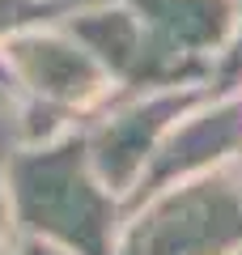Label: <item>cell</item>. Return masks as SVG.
<instances>
[{
	"label": "cell",
	"instance_id": "1",
	"mask_svg": "<svg viewBox=\"0 0 242 255\" xmlns=\"http://www.w3.org/2000/svg\"><path fill=\"white\" fill-rule=\"evenodd\" d=\"M4 196L17 238H43L68 255H115L123 204L90 170L81 124L34 145L9 140Z\"/></svg>",
	"mask_w": 242,
	"mask_h": 255
},
{
	"label": "cell",
	"instance_id": "2",
	"mask_svg": "<svg viewBox=\"0 0 242 255\" xmlns=\"http://www.w3.org/2000/svg\"><path fill=\"white\" fill-rule=\"evenodd\" d=\"M0 77L9 90V136L17 145L60 136L111 98V77L60 26V17L4 38Z\"/></svg>",
	"mask_w": 242,
	"mask_h": 255
},
{
	"label": "cell",
	"instance_id": "3",
	"mask_svg": "<svg viewBox=\"0 0 242 255\" xmlns=\"http://www.w3.org/2000/svg\"><path fill=\"white\" fill-rule=\"evenodd\" d=\"M242 174L234 162L191 174L123 209L115 255H238Z\"/></svg>",
	"mask_w": 242,
	"mask_h": 255
},
{
	"label": "cell",
	"instance_id": "4",
	"mask_svg": "<svg viewBox=\"0 0 242 255\" xmlns=\"http://www.w3.org/2000/svg\"><path fill=\"white\" fill-rule=\"evenodd\" d=\"M60 26L102 64V73L111 77V94L208 85V73H213V64L170 51L119 0H81L60 17Z\"/></svg>",
	"mask_w": 242,
	"mask_h": 255
},
{
	"label": "cell",
	"instance_id": "5",
	"mask_svg": "<svg viewBox=\"0 0 242 255\" xmlns=\"http://www.w3.org/2000/svg\"><path fill=\"white\" fill-rule=\"evenodd\" d=\"M213 98V85H179V90H149V94H111L90 119H81L85 157L98 183L123 200L136 174L144 170L157 140L187 115Z\"/></svg>",
	"mask_w": 242,
	"mask_h": 255
},
{
	"label": "cell",
	"instance_id": "6",
	"mask_svg": "<svg viewBox=\"0 0 242 255\" xmlns=\"http://www.w3.org/2000/svg\"><path fill=\"white\" fill-rule=\"evenodd\" d=\"M238 153H242V90L213 94L200 107H191L157 140V149L149 153L144 170L136 174L132 191L119 204L132 209V204H140L153 191L170 187V183H183L191 174H204L213 166H225Z\"/></svg>",
	"mask_w": 242,
	"mask_h": 255
},
{
	"label": "cell",
	"instance_id": "7",
	"mask_svg": "<svg viewBox=\"0 0 242 255\" xmlns=\"http://www.w3.org/2000/svg\"><path fill=\"white\" fill-rule=\"evenodd\" d=\"M119 4H127L170 51L204 64L217 60L238 21V0H119Z\"/></svg>",
	"mask_w": 242,
	"mask_h": 255
},
{
	"label": "cell",
	"instance_id": "8",
	"mask_svg": "<svg viewBox=\"0 0 242 255\" xmlns=\"http://www.w3.org/2000/svg\"><path fill=\"white\" fill-rule=\"evenodd\" d=\"M68 9H72L68 0H0V43H4L9 34H17V30H26V26L64 17Z\"/></svg>",
	"mask_w": 242,
	"mask_h": 255
},
{
	"label": "cell",
	"instance_id": "9",
	"mask_svg": "<svg viewBox=\"0 0 242 255\" xmlns=\"http://www.w3.org/2000/svg\"><path fill=\"white\" fill-rule=\"evenodd\" d=\"M208 85H213V94L242 90V0H238V21H234V30H230V38H225V47L217 51V60H213Z\"/></svg>",
	"mask_w": 242,
	"mask_h": 255
},
{
	"label": "cell",
	"instance_id": "10",
	"mask_svg": "<svg viewBox=\"0 0 242 255\" xmlns=\"http://www.w3.org/2000/svg\"><path fill=\"white\" fill-rule=\"evenodd\" d=\"M9 115L0 119V255H13V217H9V196H4V153H9Z\"/></svg>",
	"mask_w": 242,
	"mask_h": 255
},
{
	"label": "cell",
	"instance_id": "11",
	"mask_svg": "<svg viewBox=\"0 0 242 255\" xmlns=\"http://www.w3.org/2000/svg\"><path fill=\"white\" fill-rule=\"evenodd\" d=\"M13 255H68L55 243H43V238H13Z\"/></svg>",
	"mask_w": 242,
	"mask_h": 255
},
{
	"label": "cell",
	"instance_id": "12",
	"mask_svg": "<svg viewBox=\"0 0 242 255\" xmlns=\"http://www.w3.org/2000/svg\"><path fill=\"white\" fill-rule=\"evenodd\" d=\"M9 115V90H4V77H0V119Z\"/></svg>",
	"mask_w": 242,
	"mask_h": 255
},
{
	"label": "cell",
	"instance_id": "13",
	"mask_svg": "<svg viewBox=\"0 0 242 255\" xmlns=\"http://www.w3.org/2000/svg\"><path fill=\"white\" fill-rule=\"evenodd\" d=\"M234 166H238V174H242V153H238V157H234Z\"/></svg>",
	"mask_w": 242,
	"mask_h": 255
},
{
	"label": "cell",
	"instance_id": "14",
	"mask_svg": "<svg viewBox=\"0 0 242 255\" xmlns=\"http://www.w3.org/2000/svg\"><path fill=\"white\" fill-rule=\"evenodd\" d=\"M68 4H77V0H68Z\"/></svg>",
	"mask_w": 242,
	"mask_h": 255
},
{
	"label": "cell",
	"instance_id": "15",
	"mask_svg": "<svg viewBox=\"0 0 242 255\" xmlns=\"http://www.w3.org/2000/svg\"><path fill=\"white\" fill-rule=\"evenodd\" d=\"M238 255H242V251H238Z\"/></svg>",
	"mask_w": 242,
	"mask_h": 255
}]
</instances>
